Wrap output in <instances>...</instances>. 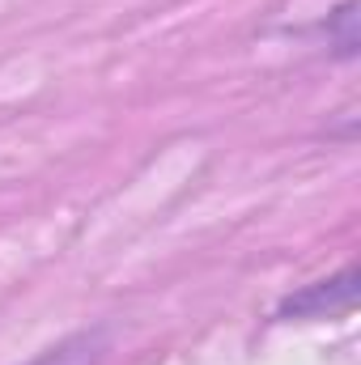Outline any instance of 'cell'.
Listing matches in <instances>:
<instances>
[{
	"mask_svg": "<svg viewBox=\"0 0 361 365\" xmlns=\"http://www.w3.org/2000/svg\"><path fill=\"white\" fill-rule=\"evenodd\" d=\"M353 280L357 276L345 272L340 280H332V284H319V289H310V293H302V297H293L289 302V310H298V314H319V310H345V306H353Z\"/></svg>",
	"mask_w": 361,
	"mask_h": 365,
	"instance_id": "obj_1",
	"label": "cell"
},
{
	"mask_svg": "<svg viewBox=\"0 0 361 365\" xmlns=\"http://www.w3.org/2000/svg\"><path fill=\"white\" fill-rule=\"evenodd\" d=\"M102 357V336H68V340H60L56 349H47V353H39L34 361L26 365H98Z\"/></svg>",
	"mask_w": 361,
	"mask_h": 365,
	"instance_id": "obj_2",
	"label": "cell"
}]
</instances>
